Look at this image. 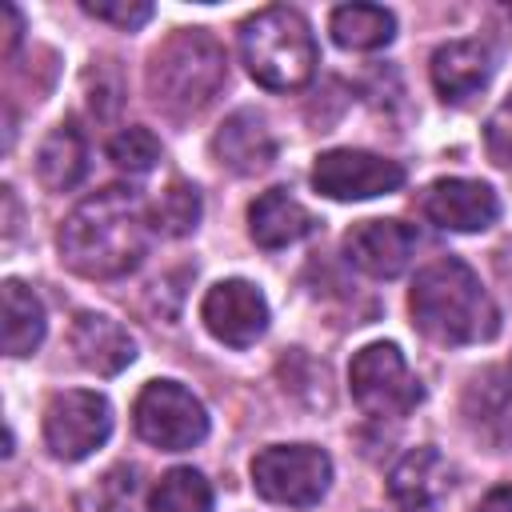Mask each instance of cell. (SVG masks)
Segmentation results:
<instances>
[{
	"instance_id": "cell-1",
	"label": "cell",
	"mask_w": 512,
	"mask_h": 512,
	"mask_svg": "<svg viewBox=\"0 0 512 512\" xmlns=\"http://www.w3.org/2000/svg\"><path fill=\"white\" fill-rule=\"evenodd\" d=\"M148 208L136 188L108 184L80 200L60 224V260L88 280H116L148 252Z\"/></svg>"
},
{
	"instance_id": "cell-2",
	"label": "cell",
	"mask_w": 512,
	"mask_h": 512,
	"mask_svg": "<svg viewBox=\"0 0 512 512\" xmlns=\"http://www.w3.org/2000/svg\"><path fill=\"white\" fill-rule=\"evenodd\" d=\"M408 312H412V324L432 344H444V348L484 344L500 332L496 300L488 296L480 276L456 256H444L416 272V284L408 292Z\"/></svg>"
},
{
	"instance_id": "cell-3",
	"label": "cell",
	"mask_w": 512,
	"mask_h": 512,
	"mask_svg": "<svg viewBox=\"0 0 512 512\" xmlns=\"http://www.w3.org/2000/svg\"><path fill=\"white\" fill-rule=\"evenodd\" d=\"M240 56L248 76L272 92H296L316 76V40L296 8L272 4L240 24Z\"/></svg>"
},
{
	"instance_id": "cell-4",
	"label": "cell",
	"mask_w": 512,
	"mask_h": 512,
	"mask_svg": "<svg viewBox=\"0 0 512 512\" xmlns=\"http://www.w3.org/2000/svg\"><path fill=\"white\" fill-rule=\"evenodd\" d=\"M224 76H228L224 48L208 32H200V28H180L148 60L152 104L172 112V116L200 112L220 92Z\"/></svg>"
},
{
	"instance_id": "cell-5",
	"label": "cell",
	"mask_w": 512,
	"mask_h": 512,
	"mask_svg": "<svg viewBox=\"0 0 512 512\" xmlns=\"http://www.w3.org/2000/svg\"><path fill=\"white\" fill-rule=\"evenodd\" d=\"M348 388H352V400L360 404V412L376 416V420L408 416L424 400V388H420L416 372L408 368L404 352L396 344H384V340L368 344L352 356Z\"/></svg>"
},
{
	"instance_id": "cell-6",
	"label": "cell",
	"mask_w": 512,
	"mask_h": 512,
	"mask_svg": "<svg viewBox=\"0 0 512 512\" xmlns=\"http://www.w3.org/2000/svg\"><path fill=\"white\" fill-rule=\"evenodd\" d=\"M252 484L284 508H312L332 484V460L316 444H272L252 456Z\"/></svg>"
},
{
	"instance_id": "cell-7",
	"label": "cell",
	"mask_w": 512,
	"mask_h": 512,
	"mask_svg": "<svg viewBox=\"0 0 512 512\" xmlns=\"http://www.w3.org/2000/svg\"><path fill=\"white\" fill-rule=\"evenodd\" d=\"M132 424L160 452H184V448H196L208 436L204 404L176 380L144 384L136 404H132Z\"/></svg>"
},
{
	"instance_id": "cell-8",
	"label": "cell",
	"mask_w": 512,
	"mask_h": 512,
	"mask_svg": "<svg viewBox=\"0 0 512 512\" xmlns=\"http://www.w3.org/2000/svg\"><path fill=\"white\" fill-rule=\"evenodd\" d=\"M112 432V404L100 392L68 388L56 392L44 408V444L60 460H84L92 456Z\"/></svg>"
},
{
	"instance_id": "cell-9",
	"label": "cell",
	"mask_w": 512,
	"mask_h": 512,
	"mask_svg": "<svg viewBox=\"0 0 512 512\" xmlns=\"http://www.w3.org/2000/svg\"><path fill=\"white\" fill-rule=\"evenodd\" d=\"M404 184V168L388 156L360 148H328L312 164V188L332 200H372Z\"/></svg>"
},
{
	"instance_id": "cell-10",
	"label": "cell",
	"mask_w": 512,
	"mask_h": 512,
	"mask_svg": "<svg viewBox=\"0 0 512 512\" xmlns=\"http://www.w3.org/2000/svg\"><path fill=\"white\" fill-rule=\"evenodd\" d=\"M200 320L204 328L228 344V348H248L264 336L268 328V300L256 284L248 280H220L204 292L200 304Z\"/></svg>"
},
{
	"instance_id": "cell-11",
	"label": "cell",
	"mask_w": 512,
	"mask_h": 512,
	"mask_svg": "<svg viewBox=\"0 0 512 512\" xmlns=\"http://www.w3.org/2000/svg\"><path fill=\"white\" fill-rule=\"evenodd\" d=\"M344 256L364 276L392 280L416 256V232L404 220H360L344 232Z\"/></svg>"
},
{
	"instance_id": "cell-12",
	"label": "cell",
	"mask_w": 512,
	"mask_h": 512,
	"mask_svg": "<svg viewBox=\"0 0 512 512\" xmlns=\"http://www.w3.org/2000/svg\"><path fill=\"white\" fill-rule=\"evenodd\" d=\"M424 216L448 232H484L500 216V200L484 180L444 176L424 192Z\"/></svg>"
},
{
	"instance_id": "cell-13",
	"label": "cell",
	"mask_w": 512,
	"mask_h": 512,
	"mask_svg": "<svg viewBox=\"0 0 512 512\" xmlns=\"http://www.w3.org/2000/svg\"><path fill=\"white\" fill-rule=\"evenodd\" d=\"M492 72L496 60L484 40H448L432 52V84L444 104H468L488 88Z\"/></svg>"
},
{
	"instance_id": "cell-14",
	"label": "cell",
	"mask_w": 512,
	"mask_h": 512,
	"mask_svg": "<svg viewBox=\"0 0 512 512\" xmlns=\"http://www.w3.org/2000/svg\"><path fill=\"white\" fill-rule=\"evenodd\" d=\"M212 156H216L228 172H236V176H256V172L272 168V160H276V136H272V128L264 124L260 112L240 108V112H232V116L216 128V136H212Z\"/></svg>"
},
{
	"instance_id": "cell-15",
	"label": "cell",
	"mask_w": 512,
	"mask_h": 512,
	"mask_svg": "<svg viewBox=\"0 0 512 512\" xmlns=\"http://www.w3.org/2000/svg\"><path fill=\"white\" fill-rule=\"evenodd\" d=\"M68 340H72L76 360H80L88 372H96V376H116V372H124V368L136 360L132 336H128L112 316H104V312H80V316L72 320Z\"/></svg>"
},
{
	"instance_id": "cell-16",
	"label": "cell",
	"mask_w": 512,
	"mask_h": 512,
	"mask_svg": "<svg viewBox=\"0 0 512 512\" xmlns=\"http://www.w3.org/2000/svg\"><path fill=\"white\" fill-rule=\"evenodd\" d=\"M464 420L476 440L492 444L496 452L512 448V384H504L496 372H484L464 392Z\"/></svg>"
},
{
	"instance_id": "cell-17",
	"label": "cell",
	"mask_w": 512,
	"mask_h": 512,
	"mask_svg": "<svg viewBox=\"0 0 512 512\" xmlns=\"http://www.w3.org/2000/svg\"><path fill=\"white\" fill-rule=\"evenodd\" d=\"M312 228H316V216L284 188H268L248 208V232L260 248H288V244L304 240Z\"/></svg>"
},
{
	"instance_id": "cell-18",
	"label": "cell",
	"mask_w": 512,
	"mask_h": 512,
	"mask_svg": "<svg viewBox=\"0 0 512 512\" xmlns=\"http://www.w3.org/2000/svg\"><path fill=\"white\" fill-rule=\"evenodd\" d=\"M448 480H452L448 460H444L432 444H424V448H412V452L392 468L388 492H392L396 504L420 512V508H432V504L448 492Z\"/></svg>"
},
{
	"instance_id": "cell-19",
	"label": "cell",
	"mask_w": 512,
	"mask_h": 512,
	"mask_svg": "<svg viewBox=\"0 0 512 512\" xmlns=\"http://www.w3.org/2000/svg\"><path fill=\"white\" fill-rule=\"evenodd\" d=\"M88 172V144L76 120H60L36 148V176L48 192H68Z\"/></svg>"
},
{
	"instance_id": "cell-20",
	"label": "cell",
	"mask_w": 512,
	"mask_h": 512,
	"mask_svg": "<svg viewBox=\"0 0 512 512\" xmlns=\"http://www.w3.org/2000/svg\"><path fill=\"white\" fill-rule=\"evenodd\" d=\"M4 352L8 356H32L44 340V304L24 280H4Z\"/></svg>"
},
{
	"instance_id": "cell-21",
	"label": "cell",
	"mask_w": 512,
	"mask_h": 512,
	"mask_svg": "<svg viewBox=\"0 0 512 512\" xmlns=\"http://www.w3.org/2000/svg\"><path fill=\"white\" fill-rule=\"evenodd\" d=\"M328 32L348 52H372L396 36V16L380 4H340L328 20Z\"/></svg>"
},
{
	"instance_id": "cell-22",
	"label": "cell",
	"mask_w": 512,
	"mask_h": 512,
	"mask_svg": "<svg viewBox=\"0 0 512 512\" xmlns=\"http://www.w3.org/2000/svg\"><path fill=\"white\" fill-rule=\"evenodd\" d=\"M148 512H212V488L196 468H172L156 480Z\"/></svg>"
},
{
	"instance_id": "cell-23",
	"label": "cell",
	"mask_w": 512,
	"mask_h": 512,
	"mask_svg": "<svg viewBox=\"0 0 512 512\" xmlns=\"http://www.w3.org/2000/svg\"><path fill=\"white\" fill-rule=\"evenodd\" d=\"M148 224L160 236H188L200 224V192L188 180H172L148 208Z\"/></svg>"
},
{
	"instance_id": "cell-24",
	"label": "cell",
	"mask_w": 512,
	"mask_h": 512,
	"mask_svg": "<svg viewBox=\"0 0 512 512\" xmlns=\"http://www.w3.org/2000/svg\"><path fill=\"white\" fill-rule=\"evenodd\" d=\"M148 496L144 492V480H140V468L136 464H116L104 472L100 488H96V504L100 512H148Z\"/></svg>"
},
{
	"instance_id": "cell-25",
	"label": "cell",
	"mask_w": 512,
	"mask_h": 512,
	"mask_svg": "<svg viewBox=\"0 0 512 512\" xmlns=\"http://www.w3.org/2000/svg\"><path fill=\"white\" fill-rule=\"evenodd\" d=\"M108 160H112L116 168L140 176V172L156 168V160H160V140H156L148 128L132 124V128H124V132H116V136L108 140Z\"/></svg>"
},
{
	"instance_id": "cell-26",
	"label": "cell",
	"mask_w": 512,
	"mask_h": 512,
	"mask_svg": "<svg viewBox=\"0 0 512 512\" xmlns=\"http://www.w3.org/2000/svg\"><path fill=\"white\" fill-rule=\"evenodd\" d=\"M484 148H488V160L512 176V92L496 104V112L484 124Z\"/></svg>"
},
{
	"instance_id": "cell-27",
	"label": "cell",
	"mask_w": 512,
	"mask_h": 512,
	"mask_svg": "<svg viewBox=\"0 0 512 512\" xmlns=\"http://www.w3.org/2000/svg\"><path fill=\"white\" fill-rule=\"evenodd\" d=\"M84 12L96 16V20H108L124 32L152 20V4H144V0H84Z\"/></svg>"
},
{
	"instance_id": "cell-28",
	"label": "cell",
	"mask_w": 512,
	"mask_h": 512,
	"mask_svg": "<svg viewBox=\"0 0 512 512\" xmlns=\"http://www.w3.org/2000/svg\"><path fill=\"white\" fill-rule=\"evenodd\" d=\"M0 20H4V56H12V52H16V44H20L24 20H20V12H16L12 4H0Z\"/></svg>"
},
{
	"instance_id": "cell-29",
	"label": "cell",
	"mask_w": 512,
	"mask_h": 512,
	"mask_svg": "<svg viewBox=\"0 0 512 512\" xmlns=\"http://www.w3.org/2000/svg\"><path fill=\"white\" fill-rule=\"evenodd\" d=\"M476 512H512V488H508V484L492 488V492L476 504Z\"/></svg>"
},
{
	"instance_id": "cell-30",
	"label": "cell",
	"mask_w": 512,
	"mask_h": 512,
	"mask_svg": "<svg viewBox=\"0 0 512 512\" xmlns=\"http://www.w3.org/2000/svg\"><path fill=\"white\" fill-rule=\"evenodd\" d=\"M12 512H28V508H12Z\"/></svg>"
}]
</instances>
